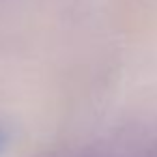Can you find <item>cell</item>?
Wrapping results in <instances>:
<instances>
[{
  "label": "cell",
  "mask_w": 157,
  "mask_h": 157,
  "mask_svg": "<svg viewBox=\"0 0 157 157\" xmlns=\"http://www.w3.org/2000/svg\"><path fill=\"white\" fill-rule=\"evenodd\" d=\"M2 144H5V136H2V131H0V148H2Z\"/></svg>",
  "instance_id": "cell-1"
}]
</instances>
